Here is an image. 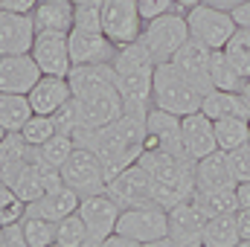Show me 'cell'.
<instances>
[{
  "mask_svg": "<svg viewBox=\"0 0 250 247\" xmlns=\"http://www.w3.org/2000/svg\"><path fill=\"white\" fill-rule=\"evenodd\" d=\"M76 145L90 148L102 166L108 181L117 178L123 169L140 160L143 154V140H146V117L123 114L117 123L102 125V128H76L73 131Z\"/></svg>",
  "mask_w": 250,
  "mask_h": 247,
  "instance_id": "obj_1",
  "label": "cell"
},
{
  "mask_svg": "<svg viewBox=\"0 0 250 247\" xmlns=\"http://www.w3.org/2000/svg\"><path fill=\"white\" fill-rule=\"evenodd\" d=\"M148 178L154 204L163 209H172L175 204L189 201L195 192V160L187 154H169V151H143L137 160Z\"/></svg>",
  "mask_w": 250,
  "mask_h": 247,
  "instance_id": "obj_2",
  "label": "cell"
},
{
  "mask_svg": "<svg viewBox=\"0 0 250 247\" xmlns=\"http://www.w3.org/2000/svg\"><path fill=\"white\" fill-rule=\"evenodd\" d=\"M111 64L117 73V90L123 96L125 114L146 117L151 108V79L157 62L140 41H134L128 47H120Z\"/></svg>",
  "mask_w": 250,
  "mask_h": 247,
  "instance_id": "obj_3",
  "label": "cell"
},
{
  "mask_svg": "<svg viewBox=\"0 0 250 247\" xmlns=\"http://www.w3.org/2000/svg\"><path fill=\"white\" fill-rule=\"evenodd\" d=\"M201 102H204V93L172 62H163V64L154 67V79H151V108L169 111L175 117H189V114H198L201 111Z\"/></svg>",
  "mask_w": 250,
  "mask_h": 247,
  "instance_id": "obj_4",
  "label": "cell"
},
{
  "mask_svg": "<svg viewBox=\"0 0 250 247\" xmlns=\"http://www.w3.org/2000/svg\"><path fill=\"white\" fill-rule=\"evenodd\" d=\"M187 41H189V23H187V15L178 12V9L146 21L143 35H140V44L151 53V59L157 64L172 62L175 53H178Z\"/></svg>",
  "mask_w": 250,
  "mask_h": 247,
  "instance_id": "obj_5",
  "label": "cell"
},
{
  "mask_svg": "<svg viewBox=\"0 0 250 247\" xmlns=\"http://www.w3.org/2000/svg\"><path fill=\"white\" fill-rule=\"evenodd\" d=\"M73 99L79 108V128H102V125L117 123L125 114L117 82H102V84L84 87V90L73 93Z\"/></svg>",
  "mask_w": 250,
  "mask_h": 247,
  "instance_id": "obj_6",
  "label": "cell"
},
{
  "mask_svg": "<svg viewBox=\"0 0 250 247\" xmlns=\"http://www.w3.org/2000/svg\"><path fill=\"white\" fill-rule=\"evenodd\" d=\"M189 23V38H195L198 44L209 47V50H224L227 41L233 38V32L239 29L230 9H218L209 3H201L195 9L184 12Z\"/></svg>",
  "mask_w": 250,
  "mask_h": 247,
  "instance_id": "obj_7",
  "label": "cell"
},
{
  "mask_svg": "<svg viewBox=\"0 0 250 247\" xmlns=\"http://www.w3.org/2000/svg\"><path fill=\"white\" fill-rule=\"evenodd\" d=\"M59 172H62V184L70 186L73 192H79L82 198L99 195V192L108 189V175H105L102 160L90 148H84V145L73 148V154L64 160V166Z\"/></svg>",
  "mask_w": 250,
  "mask_h": 247,
  "instance_id": "obj_8",
  "label": "cell"
},
{
  "mask_svg": "<svg viewBox=\"0 0 250 247\" xmlns=\"http://www.w3.org/2000/svg\"><path fill=\"white\" fill-rule=\"evenodd\" d=\"M166 230H169V212L160 204H146V206L120 209L117 233L125 236V239H131V242H137V245L166 239Z\"/></svg>",
  "mask_w": 250,
  "mask_h": 247,
  "instance_id": "obj_9",
  "label": "cell"
},
{
  "mask_svg": "<svg viewBox=\"0 0 250 247\" xmlns=\"http://www.w3.org/2000/svg\"><path fill=\"white\" fill-rule=\"evenodd\" d=\"M143 26L146 21L137 9V0H102V32L117 50L140 41Z\"/></svg>",
  "mask_w": 250,
  "mask_h": 247,
  "instance_id": "obj_10",
  "label": "cell"
},
{
  "mask_svg": "<svg viewBox=\"0 0 250 247\" xmlns=\"http://www.w3.org/2000/svg\"><path fill=\"white\" fill-rule=\"evenodd\" d=\"M79 215H82L84 230H87V242H84V247H99L108 236L117 233L120 204H117L108 192L87 195V198H82V204H79Z\"/></svg>",
  "mask_w": 250,
  "mask_h": 247,
  "instance_id": "obj_11",
  "label": "cell"
},
{
  "mask_svg": "<svg viewBox=\"0 0 250 247\" xmlns=\"http://www.w3.org/2000/svg\"><path fill=\"white\" fill-rule=\"evenodd\" d=\"M105 192H108V195H111V198L120 204V209L154 204L151 178H148V172H146L140 163H131V166H128V169H123L117 178H111Z\"/></svg>",
  "mask_w": 250,
  "mask_h": 247,
  "instance_id": "obj_12",
  "label": "cell"
},
{
  "mask_svg": "<svg viewBox=\"0 0 250 247\" xmlns=\"http://www.w3.org/2000/svg\"><path fill=\"white\" fill-rule=\"evenodd\" d=\"M9 186L15 189V195H18L23 204H32V201H38L41 195H47L50 189L62 186V172L53 169L50 163H44L41 157H35V148H32L29 163L18 172V178Z\"/></svg>",
  "mask_w": 250,
  "mask_h": 247,
  "instance_id": "obj_13",
  "label": "cell"
},
{
  "mask_svg": "<svg viewBox=\"0 0 250 247\" xmlns=\"http://www.w3.org/2000/svg\"><path fill=\"white\" fill-rule=\"evenodd\" d=\"M169 212V230L166 236L178 247H204V227H207V215L201 212V206L189 198L175 204Z\"/></svg>",
  "mask_w": 250,
  "mask_h": 247,
  "instance_id": "obj_14",
  "label": "cell"
},
{
  "mask_svg": "<svg viewBox=\"0 0 250 247\" xmlns=\"http://www.w3.org/2000/svg\"><path fill=\"white\" fill-rule=\"evenodd\" d=\"M143 151H169V154H184V143H181V117L160 111V108H148L146 114V140H143Z\"/></svg>",
  "mask_w": 250,
  "mask_h": 247,
  "instance_id": "obj_15",
  "label": "cell"
},
{
  "mask_svg": "<svg viewBox=\"0 0 250 247\" xmlns=\"http://www.w3.org/2000/svg\"><path fill=\"white\" fill-rule=\"evenodd\" d=\"M29 56L35 59L44 76H67L73 70L67 32H38Z\"/></svg>",
  "mask_w": 250,
  "mask_h": 247,
  "instance_id": "obj_16",
  "label": "cell"
},
{
  "mask_svg": "<svg viewBox=\"0 0 250 247\" xmlns=\"http://www.w3.org/2000/svg\"><path fill=\"white\" fill-rule=\"evenodd\" d=\"M41 67L29 53H18V56H0V93H29L38 79H41Z\"/></svg>",
  "mask_w": 250,
  "mask_h": 247,
  "instance_id": "obj_17",
  "label": "cell"
},
{
  "mask_svg": "<svg viewBox=\"0 0 250 247\" xmlns=\"http://www.w3.org/2000/svg\"><path fill=\"white\" fill-rule=\"evenodd\" d=\"M35 35H38V29H35L32 15L0 9V56L29 53L35 44Z\"/></svg>",
  "mask_w": 250,
  "mask_h": 247,
  "instance_id": "obj_18",
  "label": "cell"
},
{
  "mask_svg": "<svg viewBox=\"0 0 250 247\" xmlns=\"http://www.w3.org/2000/svg\"><path fill=\"white\" fill-rule=\"evenodd\" d=\"M67 44H70L73 64H111L117 56V47L105 38V32H90V29L73 26L67 32Z\"/></svg>",
  "mask_w": 250,
  "mask_h": 247,
  "instance_id": "obj_19",
  "label": "cell"
},
{
  "mask_svg": "<svg viewBox=\"0 0 250 247\" xmlns=\"http://www.w3.org/2000/svg\"><path fill=\"white\" fill-rule=\"evenodd\" d=\"M181 143H184V154L192 160H201L212 151H218V143H215V128L212 120L207 114H189L181 117Z\"/></svg>",
  "mask_w": 250,
  "mask_h": 247,
  "instance_id": "obj_20",
  "label": "cell"
},
{
  "mask_svg": "<svg viewBox=\"0 0 250 247\" xmlns=\"http://www.w3.org/2000/svg\"><path fill=\"white\" fill-rule=\"evenodd\" d=\"M209 56H212L209 47H204V44H198L195 38H189L187 44L175 53V59H172V64L187 76L204 96L212 90V79H209Z\"/></svg>",
  "mask_w": 250,
  "mask_h": 247,
  "instance_id": "obj_21",
  "label": "cell"
},
{
  "mask_svg": "<svg viewBox=\"0 0 250 247\" xmlns=\"http://www.w3.org/2000/svg\"><path fill=\"white\" fill-rule=\"evenodd\" d=\"M26 99L32 105V114L53 117L59 108H64L73 99V90H70L67 76H41L38 84L26 93Z\"/></svg>",
  "mask_w": 250,
  "mask_h": 247,
  "instance_id": "obj_22",
  "label": "cell"
},
{
  "mask_svg": "<svg viewBox=\"0 0 250 247\" xmlns=\"http://www.w3.org/2000/svg\"><path fill=\"white\" fill-rule=\"evenodd\" d=\"M79 204H82V195L79 192H73L70 186H56V189H50L47 195H41L38 201H32V204H26V212L29 215H41V218H50V221H62L67 215H73L76 209H79Z\"/></svg>",
  "mask_w": 250,
  "mask_h": 247,
  "instance_id": "obj_23",
  "label": "cell"
},
{
  "mask_svg": "<svg viewBox=\"0 0 250 247\" xmlns=\"http://www.w3.org/2000/svg\"><path fill=\"white\" fill-rule=\"evenodd\" d=\"M195 189H204V192L236 189V178L227 163V151H212V154L195 160Z\"/></svg>",
  "mask_w": 250,
  "mask_h": 247,
  "instance_id": "obj_24",
  "label": "cell"
},
{
  "mask_svg": "<svg viewBox=\"0 0 250 247\" xmlns=\"http://www.w3.org/2000/svg\"><path fill=\"white\" fill-rule=\"evenodd\" d=\"M32 21L38 32H70L76 21V6L70 0H38Z\"/></svg>",
  "mask_w": 250,
  "mask_h": 247,
  "instance_id": "obj_25",
  "label": "cell"
},
{
  "mask_svg": "<svg viewBox=\"0 0 250 247\" xmlns=\"http://www.w3.org/2000/svg\"><path fill=\"white\" fill-rule=\"evenodd\" d=\"M29 157H32V145H26L21 131H9L0 143V184H12L18 172L29 163Z\"/></svg>",
  "mask_w": 250,
  "mask_h": 247,
  "instance_id": "obj_26",
  "label": "cell"
},
{
  "mask_svg": "<svg viewBox=\"0 0 250 247\" xmlns=\"http://www.w3.org/2000/svg\"><path fill=\"white\" fill-rule=\"evenodd\" d=\"M201 114H207L212 123L224 120V117H242L250 120V111L245 108V102L239 99V90H209L201 102Z\"/></svg>",
  "mask_w": 250,
  "mask_h": 247,
  "instance_id": "obj_27",
  "label": "cell"
},
{
  "mask_svg": "<svg viewBox=\"0 0 250 247\" xmlns=\"http://www.w3.org/2000/svg\"><path fill=\"white\" fill-rule=\"evenodd\" d=\"M239 242H242V233H239L236 212H224V215L207 218L204 247H239Z\"/></svg>",
  "mask_w": 250,
  "mask_h": 247,
  "instance_id": "obj_28",
  "label": "cell"
},
{
  "mask_svg": "<svg viewBox=\"0 0 250 247\" xmlns=\"http://www.w3.org/2000/svg\"><path fill=\"white\" fill-rule=\"evenodd\" d=\"M212 128H215L218 151H233V148L250 143V120H242V117H224V120H215Z\"/></svg>",
  "mask_w": 250,
  "mask_h": 247,
  "instance_id": "obj_29",
  "label": "cell"
},
{
  "mask_svg": "<svg viewBox=\"0 0 250 247\" xmlns=\"http://www.w3.org/2000/svg\"><path fill=\"white\" fill-rule=\"evenodd\" d=\"M32 117V105L23 93H0V125L6 131H21Z\"/></svg>",
  "mask_w": 250,
  "mask_h": 247,
  "instance_id": "obj_30",
  "label": "cell"
},
{
  "mask_svg": "<svg viewBox=\"0 0 250 247\" xmlns=\"http://www.w3.org/2000/svg\"><path fill=\"white\" fill-rule=\"evenodd\" d=\"M192 201L201 206V212H204L207 218H212V215H224V212H236V209H239L236 189H212V192L195 189V192H192Z\"/></svg>",
  "mask_w": 250,
  "mask_h": 247,
  "instance_id": "obj_31",
  "label": "cell"
},
{
  "mask_svg": "<svg viewBox=\"0 0 250 247\" xmlns=\"http://www.w3.org/2000/svg\"><path fill=\"white\" fill-rule=\"evenodd\" d=\"M209 79H212V90H233V93L245 82L224 50H212V56H209Z\"/></svg>",
  "mask_w": 250,
  "mask_h": 247,
  "instance_id": "obj_32",
  "label": "cell"
},
{
  "mask_svg": "<svg viewBox=\"0 0 250 247\" xmlns=\"http://www.w3.org/2000/svg\"><path fill=\"white\" fill-rule=\"evenodd\" d=\"M18 227H21V236H23V242L29 247H50L56 242V221H50V218L23 212Z\"/></svg>",
  "mask_w": 250,
  "mask_h": 247,
  "instance_id": "obj_33",
  "label": "cell"
},
{
  "mask_svg": "<svg viewBox=\"0 0 250 247\" xmlns=\"http://www.w3.org/2000/svg\"><path fill=\"white\" fill-rule=\"evenodd\" d=\"M73 148H76V140H73L70 134L56 131L44 145H38V148H35V157H41V160H44V163H50L53 169H62L64 160L73 154Z\"/></svg>",
  "mask_w": 250,
  "mask_h": 247,
  "instance_id": "obj_34",
  "label": "cell"
},
{
  "mask_svg": "<svg viewBox=\"0 0 250 247\" xmlns=\"http://www.w3.org/2000/svg\"><path fill=\"white\" fill-rule=\"evenodd\" d=\"M224 53L233 62V67L242 73V79H250V29H236Z\"/></svg>",
  "mask_w": 250,
  "mask_h": 247,
  "instance_id": "obj_35",
  "label": "cell"
},
{
  "mask_svg": "<svg viewBox=\"0 0 250 247\" xmlns=\"http://www.w3.org/2000/svg\"><path fill=\"white\" fill-rule=\"evenodd\" d=\"M59 128H56V120L53 117H44V114H32L26 125L21 128V137L26 140V145H32V148H38V145H44L53 134H56Z\"/></svg>",
  "mask_w": 250,
  "mask_h": 247,
  "instance_id": "obj_36",
  "label": "cell"
},
{
  "mask_svg": "<svg viewBox=\"0 0 250 247\" xmlns=\"http://www.w3.org/2000/svg\"><path fill=\"white\" fill-rule=\"evenodd\" d=\"M56 242L64 245V247H84V242H87V230H84V221H82L79 209L56 224Z\"/></svg>",
  "mask_w": 250,
  "mask_h": 247,
  "instance_id": "obj_37",
  "label": "cell"
},
{
  "mask_svg": "<svg viewBox=\"0 0 250 247\" xmlns=\"http://www.w3.org/2000/svg\"><path fill=\"white\" fill-rule=\"evenodd\" d=\"M26 212V204L15 195V189L6 184H0V227H9V224H18Z\"/></svg>",
  "mask_w": 250,
  "mask_h": 247,
  "instance_id": "obj_38",
  "label": "cell"
},
{
  "mask_svg": "<svg viewBox=\"0 0 250 247\" xmlns=\"http://www.w3.org/2000/svg\"><path fill=\"white\" fill-rule=\"evenodd\" d=\"M73 26L79 29H90V32H102V0H90L84 6H76V21Z\"/></svg>",
  "mask_w": 250,
  "mask_h": 247,
  "instance_id": "obj_39",
  "label": "cell"
},
{
  "mask_svg": "<svg viewBox=\"0 0 250 247\" xmlns=\"http://www.w3.org/2000/svg\"><path fill=\"white\" fill-rule=\"evenodd\" d=\"M227 163H230V172L236 178V184H245L250 181V143L227 151Z\"/></svg>",
  "mask_w": 250,
  "mask_h": 247,
  "instance_id": "obj_40",
  "label": "cell"
},
{
  "mask_svg": "<svg viewBox=\"0 0 250 247\" xmlns=\"http://www.w3.org/2000/svg\"><path fill=\"white\" fill-rule=\"evenodd\" d=\"M53 120H56V128H59L62 134H70V137H73V131L79 128V108H76V99H70L64 108H59V111L53 114Z\"/></svg>",
  "mask_w": 250,
  "mask_h": 247,
  "instance_id": "obj_41",
  "label": "cell"
},
{
  "mask_svg": "<svg viewBox=\"0 0 250 247\" xmlns=\"http://www.w3.org/2000/svg\"><path fill=\"white\" fill-rule=\"evenodd\" d=\"M137 9H140L143 21H151V18H157V15L175 12V0H137Z\"/></svg>",
  "mask_w": 250,
  "mask_h": 247,
  "instance_id": "obj_42",
  "label": "cell"
},
{
  "mask_svg": "<svg viewBox=\"0 0 250 247\" xmlns=\"http://www.w3.org/2000/svg\"><path fill=\"white\" fill-rule=\"evenodd\" d=\"M38 6V0H0V9L6 12H21V15H32Z\"/></svg>",
  "mask_w": 250,
  "mask_h": 247,
  "instance_id": "obj_43",
  "label": "cell"
},
{
  "mask_svg": "<svg viewBox=\"0 0 250 247\" xmlns=\"http://www.w3.org/2000/svg\"><path fill=\"white\" fill-rule=\"evenodd\" d=\"M230 15H233V21H236L239 29H250V0L236 3V6L230 9Z\"/></svg>",
  "mask_w": 250,
  "mask_h": 247,
  "instance_id": "obj_44",
  "label": "cell"
},
{
  "mask_svg": "<svg viewBox=\"0 0 250 247\" xmlns=\"http://www.w3.org/2000/svg\"><path fill=\"white\" fill-rule=\"evenodd\" d=\"M0 247H29L23 242V236H21V227L18 224H9L6 227V236H3V245Z\"/></svg>",
  "mask_w": 250,
  "mask_h": 247,
  "instance_id": "obj_45",
  "label": "cell"
},
{
  "mask_svg": "<svg viewBox=\"0 0 250 247\" xmlns=\"http://www.w3.org/2000/svg\"><path fill=\"white\" fill-rule=\"evenodd\" d=\"M236 201H239V209H250V181L236 184Z\"/></svg>",
  "mask_w": 250,
  "mask_h": 247,
  "instance_id": "obj_46",
  "label": "cell"
},
{
  "mask_svg": "<svg viewBox=\"0 0 250 247\" xmlns=\"http://www.w3.org/2000/svg\"><path fill=\"white\" fill-rule=\"evenodd\" d=\"M236 221H239L242 239H250V209H236Z\"/></svg>",
  "mask_w": 250,
  "mask_h": 247,
  "instance_id": "obj_47",
  "label": "cell"
},
{
  "mask_svg": "<svg viewBox=\"0 0 250 247\" xmlns=\"http://www.w3.org/2000/svg\"><path fill=\"white\" fill-rule=\"evenodd\" d=\"M99 247H140V245L131 242V239H125V236H120V233H114V236H108Z\"/></svg>",
  "mask_w": 250,
  "mask_h": 247,
  "instance_id": "obj_48",
  "label": "cell"
},
{
  "mask_svg": "<svg viewBox=\"0 0 250 247\" xmlns=\"http://www.w3.org/2000/svg\"><path fill=\"white\" fill-rule=\"evenodd\" d=\"M239 99L245 102V108L250 111V79H245V82H242V87H239Z\"/></svg>",
  "mask_w": 250,
  "mask_h": 247,
  "instance_id": "obj_49",
  "label": "cell"
},
{
  "mask_svg": "<svg viewBox=\"0 0 250 247\" xmlns=\"http://www.w3.org/2000/svg\"><path fill=\"white\" fill-rule=\"evenodd\" d=\"M204 0H175V9L178 12H189V9H195V6H201Z\"/></svg>",
  "mask_w": 250,
  "mask_h": 247,
  "instance_id": "obj_50",
  "label": "cell"
},
{
  "mask_svg": "<svg viewBox=\"0 0 250 247\" xmlns=\"http://www.w3.org/2000/svg\"><path fill=\"white\" fill-rule=\"evenodd\" d=\"M140 247H178V245H175V242L166 236V239H157V242H146V245H140Z\"/></svg>",
  "mask_w": 250,
  "mask_h": 247,
  "instance_id": "obj_51",
  "label": "cell"
},
{
  "mask_svg": "<svg viewBox=\"0 0 250 247\" xmlns=\"http://www.w3.org/2000/svg\"><path fill=\"white\" fill-rule=\"evenodd\" d=\"M73 6H84V3H90V0H70Z\"/></svg>",
  "mask_w": 250,
  "mask_h": 247,
  "instance_id": "obj_52",
  "label": "cell"
},
{
  "mask_svg": "<svg viewBox=\"0 0 250 247\" xmlns=\"http://www.w3.org/2000/svg\"><path fill=\"white\" fill-rule=\"evenodd\" d=\"M6 134H9V131H6V128L0 125V143H3V137H6Z\"/></svg>",
  "mask_w": 250,
  "mask_h": 247,
  "instance_id": "obj_53",
  "label": "cell"
},
{
  "mask_svg": "<svg viewBox=\"0 0 250 247\" xmlns=\"http://www.w3.org/2000/svg\"><path fill=\"white\" fill-rule=\"evenodd\" d=\"M239 247H250V239H242V242H239Z\"/></svg>",
  "mask_w": 250,
  "mask_h": 247,
  "instance_id": "obj_54",
  "label": "cell"
},
{
  "mask_svg": "<svg viewBox=\"0 0 250 247\" xmlns=\"http://www.w3.org/2000/svg\"><path fill=\"white\" fill-rule=\"evenodd\" d=\"M3 236H6V227H0V245H3Z\"/></svg>",
  "mask_w": 250,
  "mask_h": 247,
  "instance_id": "obj_55",
  "label": "cell"
},
{
  "mask_svg": "<svg viewBox=\"0 0 250 247\" xmlns=\"http://www.w3.org/2000/svg\"><path fill=\"white\" fill-rule=\"evenodd\" d=\"M50 247H64V245H59V242H53V245H50Z\"/></svg>",
  "mask_w": 250,
  "mask_h": 247,
  "instance_id": "obj_56",
  "label": "cell"
}]
</instances>
